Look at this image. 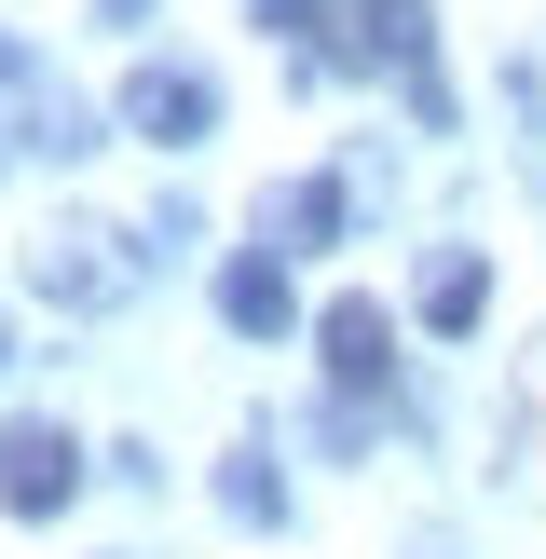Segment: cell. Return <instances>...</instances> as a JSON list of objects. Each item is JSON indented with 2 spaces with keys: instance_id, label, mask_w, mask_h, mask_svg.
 I'll return each instance as SVG.
<instances>
[{
  "instance_id": "obj_9",
  "label": "cell",
  "mask_w": 546,
  "mask_h": 559,
  "mask_svg": "<svg viewBox=\"0 0 546 559\" xmlns=\"http://www.w3.org/2000/svg\"><path fill=\"white\" fill-rule=\"evenodd\" d=\"M109 27H136V0H109Z\"/></svg>"
},
{
  "instance_id": "obj_10",
  "label": "cell",
  "mask_w": 546,
  "mask_h": 559,
  "mask_svg": "<svg viewBox=\"0 0 546 559\" xmlns=\"http://www.w3.org/2000/svg\"><path fill=\"white\" fill-rule=\"evenodd\" d=\"M533 409H546V355H533Z\"/></svg>"
},
{
  "instance_id": "obj_3",
  "label": "cell",
  "mask_w": 546,
  "mask_h": 559,
  "mask_svg": "<svg viewBox=\"0 0 546 559\" xmlns=\"http://www.w3.org/2000/svg\"><path fill=\"white\" fill-rule=\"evenodd\" d=\"M123 123L151 136V151H191V136L218 123V82L205 69H123Z\"/></svg>"
},
{
  "instance_id": "obj_8",
  "label": "cell",
  "mask_w": 546,
  "mask_h": 559,
  "mask_svg": "<svg viewBox=\"0 0 546 559\" xmlns=\"http://www.w3.org/2000/svg\"><path fill=\"white\" fill-rule=\"evenodd\" d=\"M218 506H233V519H287V478H273V464H233V478H218Z\"/></svg>"
},
{
  "instance_id": "obj_2",
  "label": "cell",
  "mask_w": 546,
  "mask_h": 559,
  "mask_svg": "<svg viewBox=\"0 0 546 559\" xmlns=\"http://www.w3.org/2000/svg\"><path fill=\"white\" fill-rule=\"evenodd\" d=\"M69 491H82V437L69 424H41V409L0 424V506H14V519H55Z\"/></svg>"
},
{
  "instance_id": "obj_7",
  "label": "cell",
  "mask_w": 546,
  "mask_h": 559,
  "mask_svg": "<svg viewBox=\"0 0 546 559\" xmlns=\"http://www.w3.org/2000/svg\"><path fill=\"white\" fill-rule=\"evenodd\" d=\"M478 300H491V273H478V260L451 246V260L424 273V328H478Z\"/></svg>"
},
{
  "instance_id": "obj_6",
  "label": "cell",
  "mask_w": 546,
  "mask_h": 559,
  "mask_svg": "<svg viewBox=\"0 0 546 559\" xmlns=\"http://www.w3.org/2000/svg\"><path fill=\"white\" fill-rule=\"evenodd\" d=\"M328 233H342V178H300L287 205H260V246H273V260H287V246H328Z\"/></svg>"
},
{
  "instance_id": "obj_1",
  "label": "cell",
  "mask_w": 546,
  "mask_h": 559,
  "mask_svg": "<svg viewBox=\"0 0 546 559\" xmlns=\"http://www.w3.org/2000/svg\"><path fill=\"white\" fill-rule=\"evenodd\" d=\"M27 273H41V300H69V314H109V300H136V273H151V260H136L123 218H69V233H41V260H27Z\"/></svg>"
},
{
  "instance_id": "obj_5",
  "label": "cell",
  "mask_w": 546,
  "mask_h": 559,
  "mask_svg": "<svg viewBox=\"0 0 546 559\" xmlns=\"http://www.w3.org/2000/svg\"><path fill=\"white\" fill-rule=\"evenodd\" d=\"M218 314L246 328V342H287V260H273V246H246V260H218Z\"/></svg>"
},
{
  "instance_id": "obj_4",
  "label": "cell",
  "mask_w": 546,
  "mask_h": 559,
  "mask_svg": "<svg viewBox=\"0 0 546 559\" xmlns=\"http://www.w3.org/2000/svg\"><path fill=\"white\" fill-rule=\"evenodd\" d=\"M314 342H328V382H342V396H369V382L396 369V314H382V300H328Z\"/></svg>"
}]
</instances>
